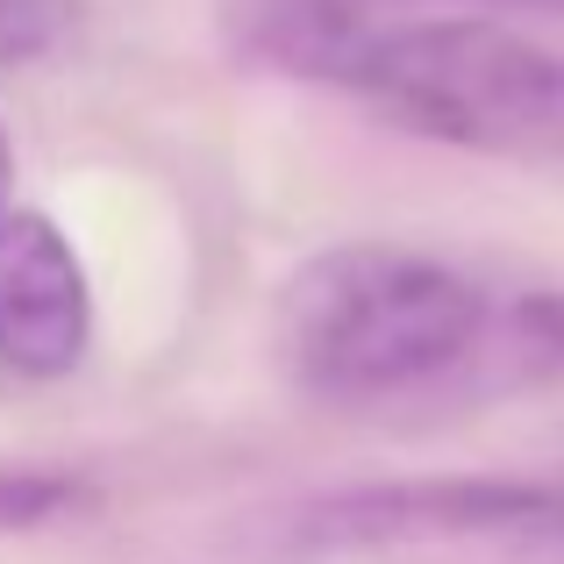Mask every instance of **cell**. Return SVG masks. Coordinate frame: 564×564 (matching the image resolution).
I'll list each match as a JSON object with an SVG mask.
<instances>
[{"instance_id":"cell-7","label":"cell","mask_w":564,"mask_h":564,"mask_svg":"<svg viewBox=\"0 0 564 564\" xmlns=\"http://www.w3.org/2000/svg\"><path fill=\"white\" fill-rule=\"evenodd\" d=\"M471 8H500V0H471ZM543 8H551V0H543Z\"/></svg>"},{"instance_id":"cell-3","label":"cell","mask_w":564,"mask_h":564,"mask_svg":"<svg viewBox=\"0 0 564 564\" xmlns=\"http://www.w3.org/2000/svg\"><path fill=\"white\" fill-rule=\"evenodd\" d=\"M94 350V286L51 215L0 221V365L14 379H65Z\"/></svg>"},{"instance_id":"cell-2","label":"cell","mask_w":564,"mask_h":564,"mask_svg":"<svg viewBox=\"0 0 564 564\" xmlns=\"http://www.w3.org/2000/svg\"><path fill=\"white\" fill-rule=\"evenodd\" d=\"M494 336V286L414 243H336L279 293V358L301 393L336 408L436 393L465 379Z\"/></svg>"},{"instance_id":"cell-5","label":"cell","mask_w":564,"mask_h":564,"mask_svg":"<svg viewBox=\"0 0 564 564\" xmlns=\"http://www.w3.org/2000/svg\"><path fill=\"white\" fill-rule=\"evenodd\" d=\"M72 36V0H0V72H22Z\"/></svg>"},{"instance_id":"cell-6","label":"cell","mask_w":564,"mask_h":564,"mask_svg":"<svg viewBox=\"0 0 564 564\" xmlns=\"http://www.w3.org/2000/svg\"><path fill=\"white\" fill-rule=\"evenodd\" d=\"M14 215V143H8V129H0V221Z\"/></svg>"},{"instance_id":"cell-1","label":"cell","mask_w":564,"mask_h":564,"mask_svg":"<svg viewBox=\"0 0 564 564\" xmlns=\"http://www.w3.org/2000/svg\"><path fill=\"white\" fill-rule=\"evenodd\" d=\"M236 43L293 79L379 108L465 151H557L564 51L500 14H422L400 0H229Z\"/></svg>"},{"instance_id":"cell-4","label":"cell","mask_w":564,"mask_h":564,"mask_svg":"<svg viewBox=\"0 0 564 564\" xmlns=\"http://www.w3.org/2000/svg\"><path fill=\"white\" fill-rule=\"evenodd\" d=\"M79 500H86V486L72 479V471H51V465H0V536H8V529L65 522Z\"/></svg>"}]
</instances>
